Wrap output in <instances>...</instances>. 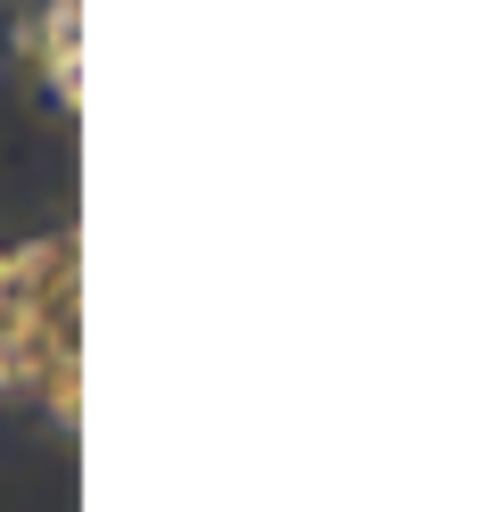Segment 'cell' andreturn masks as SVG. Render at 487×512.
I'll return each mask as SVG.
<instances>
[]
</instances>
